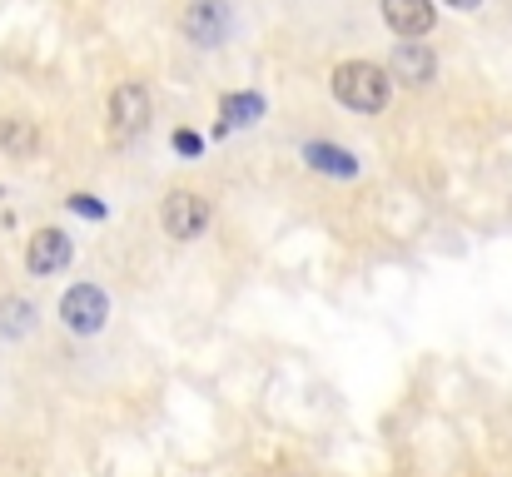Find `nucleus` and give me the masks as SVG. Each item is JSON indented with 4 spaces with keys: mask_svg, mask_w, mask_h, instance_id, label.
<instances>
[{
    "mask_svg": "<svg viewBox=\"0 0 512 477\" xmlns=\"http://www.w3.org/2000/svg\"><path fill=\"white\" fill-rule=\"evenodd\" d=\"M383 20H388L393 35L423 40L438 25V10H433V0H383Z\"/></svg>",
    "mask_w": 512,
    "mask_h": 477,
    "instance_id": "nucleus-7",
    "label": "nucleus"
},
{
    "mask_svg": "<svg viewBox=\"0 0 512 477\" xmlns=\"http://www.w3.org/2000/svg\"><path fill=\"white\" fill-rule=\"evenodd\" d=\"M209 199L204 194H194V189H170L165 194V209H160V224H165V234L179 239V244H189V239H199L204 229H209Z\"/></svg>",
    "mask_w": 512,
    "mask_h": 477,
    "instance_id": "nucleus-3",
    "label": "nucleus"
},
{
    "mask_svg": "<svg viewBox=\"0 0 512 477\" xmlns=\"http://www.w3.org/2000/svg\"><path fill=\"white\" fill-rule=\"evenodd\" d=\"M60 323L70 328V333H100L105 323H110V294L100 289V284H75V289H65V299H60Z\"/></svg>",
    "mask_w": 512,
    "mask_h": 477,
    "instance_id": "nucleus-4",
    "label": "nucleus"
},
{
    "mask_svg": "<svg viewBox=\"0 0 512 477\" xmlns=\"http://www.w3.org/2000/svg\"><path fill=\"white\" fill-rule=\"evenodd\" d=\"M229 25H234V15H229L224 0H194V5L184 10V35H189L199 50L224 45V40H229Z\"/></svg>",
    "mask_w": 512,
    "mask_h": 477,
    "instance_id": "nucleus-6",
    "label": "nucleus"
},
{
    "mask_svg": "<svg viewBox=\"0 0 512 477\" xmlns=\"http://www.w3.org/2000/svg\"><path fill=\"white\" fill-rule=\"evenodd\" d=\"M304 164L314 174H329V179H353L358 174V159L348 150H339V145H329V140H309L304 145Z\"/></svg>",
    "mask_w": 512,
    "mask_h": 477,
    "instance_id": "nucleus-10",
    "label": "nucleus"
},
{
    "mask_svg": "<svg viewBox=\"0 0 512 477\" xmlns=\"http://www.w3.org/2000/svg\"><path fill=\"white\" fill-rule=\"evenodd\" d=\"M70 259H75V244H70L65 229H35L30 244H25V269L35 279H50V274L70 269Z\"/></svg>",
    "mask_w": 512,
    "mask_h": 477,
    "instance_id": "nucleus-5",
    "label": "nucleus"
},
{
    "mask_svg": "<svg viewBox=\"0 0 512 477\" xmlns=\"http://www.w3.org/2000/svg\"><path fill=\"white\" fill-rule=\"evenodd\" d=\"M150 115H155V100H150V90L140 85V80H125L115 95H110V135L125 145V140H135L140 130H150Z\"/></svg>",
    "mask_w": 512,
    "mask_h": 477,
    "instance_id": "nucleus-2",
    "label": "nucleus"
},
{
    "mask_svg": "<svg viewBox=\"0 0 512 477\" xmlns=\"http://www.w3.org/2000/svg\"><path fill=\"white\" fill-rule=\"evenodd\" d=\"M264 95L259 90H234V95H224L219 100V125H214V140H224L229 130H249V125H259L264 120Z\"/></svg>",
    "mask_w": 512,
    "mask_h": 477,
    "instance_id": "nucleus-9",
    "label": "nucleus"
},
{
    "mask_svg": "<svg viewBox=\"0 0 512 477\" xmlns=\"http://www.w3.org/2000/svg\"><path fill=\"white\" fill-rule=\"evenodd\" d=\"M388 70H393V80H403V85H428V80L438 75V55H433L423 40H403V45H393Z\"/></svg>",
    "mask_w": 512,
    "mask_h": 477,
    "instance_id": "nucleus-8",
    "label": "nucleus"
},
{
    "mask_svg": "<svg viewBox=\"0 0 512 477\" xmlns=\"http://www.w3.org/2000/svg\"><path fill=\"white\" fill-rule=\"evenodd\" d=\"M30 328H35V304L30 299H15V294L0 299V333L5 338H25Z\"/></svg>",
    "mask_w": 512,
    "mask_h": 477,
    "instance_id": "nucleus-12",
    "label": "nucleus"
},
{
    "mask_svg": "<svg viewBox=\"0 0 512 477\" xmlns=\"http://www.w3.org/2000/svg\"><path fill=\"white\" fill-rule=\"evenodd\" d=\"M388 95H393V80H388V70L373 65V60H343L339 70H334V100H339L343 110L378 115V110L388 105Z\"/></svg>",
    "mask_w": 512,
    "mask_h": 477,
    "instance_id": "nucleus-1",
    "label": "nucleus"
},
{
    "mask_svg": "<svg viewBox=\"0 0 512 477\" xmlns=\"http://www.w3.org/2000/svg\"><path fill=\"white\" fill-rule=\"evenodd\" d=\"M0 150L10 159H30L40 150V125L25 115H0Z\"/></svg>",
    "mask_w": 512,
    "mask_h": 477,
    "instance_id": "nucleus-11",
    "label": "nucleus"
},
{
    "mask_svg": "<svg viewBox=\"0 0 512 477\" xmlns=\"http://www.w3.org/2000/svg\"><path fill=\"white\" fill-rule=\"evenodd\" d=\"M170 145H174V155L179 159H199L204 155V135H194V130H174Z\"/></svg>",
    "mask_w": 512,
    "mask_h": 477,
    "instance_id": "nucleus-14",
    "label": "nucleus"
},
{
    "mask_svg": "<svg viewBox=\"0 0 512 477\" xmlns=\"http://www.w3.org/2000/svg\"><path fill=\"white\" fill-rule=\"evenodd\" d=\"M448 5H458V10H478L483 0H448Z\"/></svg>",
    "mask_w": 512,
    "mask_h": 477,
    "instance_id": "nucleus-15",
    "label": "nucleus"
},
{
    "mask_svg": "<svg viewBox=\"0 0 512 477\" xmlns=\"http://www.w3.org/2000/svg\"><path fill=\"white\" fill-rule=\"evenodd\" d=\"M65 204H70V209H75V214H80V219H90V224H100V219H105V214H110V209H105V204H100V199H95V194H70V199H65Z\"/></svg>",
    "mask_w": 512,
    "mask_h": 477,
    "instance_id": "nucleus-13",
    "label": "nucleus"
}]
</instances>
